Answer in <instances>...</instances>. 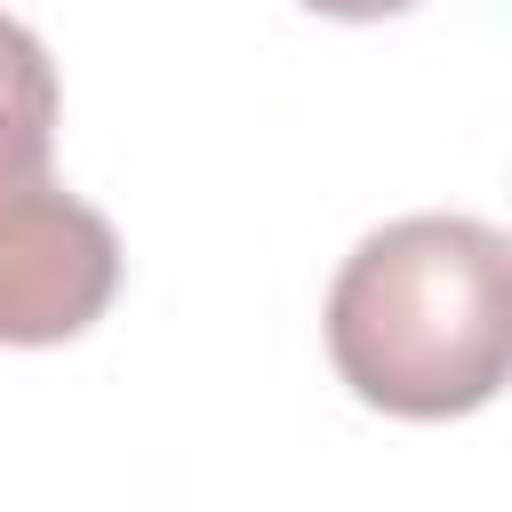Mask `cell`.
I'll use <instances>...</instances> for the list:
<instances>
[{
  "mask_svg": "<svg viewBox=\"0 0 512 512\" xmlns=\"http://www.w3.org/2000/svg\"><path fill=\"white\" fill-rule=\"evenodd\" d=\"M56 64L0 16V344H64L120 296L112 224L56 184Z\"/></svg>",
  "mask_w": 512,
  "mask_h": 512,
  "instance_id": "obj_2",
  "label": "cell"
},
{
  "mask_svg": "<svg viewBox=\"0 0 512 512\" xmlns=\"http://www.w3.org/2000/svg\"><path fill=\"white\" fill-rule=\"evenodd\" d=\"M312 16H344V24H376V16H400V8H416V0H304Z\"/></svg>",
  "mask_w": 512,
  "mask_h": 512,
  "instance_id": "obj_3",
  "label": "cell"
},
{
  "mask_svg": "<svg viewBox=\"0 0 512 512\" xmlns=\"http://www.w3.org/2000/svg\"><path fill=\"white\" fill-rule=\"evenodd\" d=\"M328 360L384 416H472L512 368V248L480 216H400L328 288Z\"/></svg>",
  "mask_w": 512,
  "mask_h": 512,
  "instance_id": "obj_1",
  "label": "cell"
}]
</instances>
